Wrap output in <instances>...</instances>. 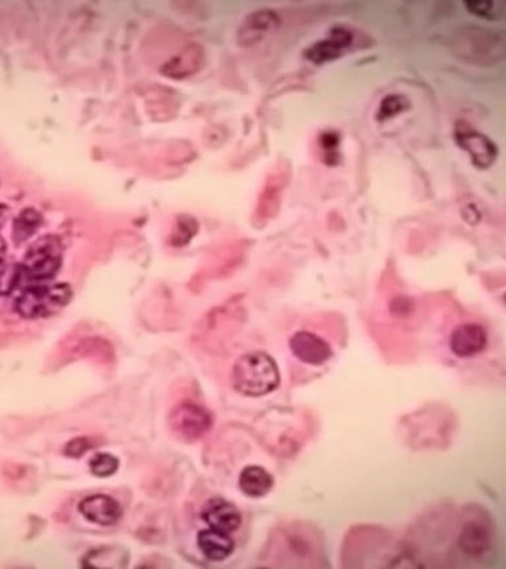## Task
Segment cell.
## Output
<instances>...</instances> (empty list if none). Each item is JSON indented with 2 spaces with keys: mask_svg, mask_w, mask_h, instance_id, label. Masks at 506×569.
I'll use <instances>...</instances> for the list:
<instances>
[{
  "mask_svg": "<svg viewBox=\"0 0 506 569\" xmlns=\"http://www.w3.org/2000/svg\"><path fill=\"white\" fill-rule=\"evenodd\" d=\"M277 364L264 352H250L236 361L233 369V385L240 394L263 397L279 388Z\"/></svg>",
  "mask_w": 506,
  "mask_h": 569,
  "instance_id": "1",
  "label": "cell"
},
{
  "mask_svg": "<svg viewBox=\"0 0 506 569\" xmlns=\"http://www.w3.org/2000/svg\"><path fill=\"white\" fill-rule=\"evenodd\" d=\"M453 43L461 59L477 65H494L505 57V34L501 31L465 27L455 34Z\"/></svg>",
  "mask_w": 506,
  "mask_h": 569,
  "instance_id": "2",
  "label": "cell"
},
{
  "mask_svg": "<svg viewBox=\"0 0 506 569\" xmlns=\"http://www.w3.org/2000/svg\"><path fill=\"white\" fill-rule=\"evenodd\" d=\"M14 308L24 318H42L57 313L68 305L72 289L66 284H31L23 286L13 297Z\"/></svg>",
  "mask_w": 506,
  "mask_h": 569,
  "instance_id": "3",
  "label": "cell"
},
{
  "mask_svg": "<svg viewBox=\"0 0 506 569\" xmlns=\"http://www.w3.org/2000/svg\"><path fill=\"white\" fill-rule=\"evenodd\" d=\"M455 141L470 155L473 166L479 169H488L497 160L499 149L496 144L488 136L476 131L465 121H459L456 124Z\"/></svg>",
  "mask_w": 506,
  "mask_h": 569,
  "instance_id": "4",
  "label": "cell"
},
{
  "mask_svg": "<svg viewBox=\"0 0 506 569\" xmlns=\"http://www.w3.org/2000/svg\"><path fill=\"white\" fill-rule=\"evenodd\" d=\"M170 426L181 438L193 441L206 434L213 426V418L206 410L196 404L185 403L173 410Z\"/></svg>",
  "mask_w": 506,
  "mask_h": 569,
  "instance_id": "5",
  "label": "cell"
},
{
  "mask_svg": "<svg viewBox=\"0 0 506 569\" xmlns=\"http://www.w3.org/2000/svg\"><path fill=\"white\" fill-rule=\"evenodd\" d=\"M289 346L296 359L309 365H322L332 356L331 346L313 332H296L289 340Z\"/></svg>",
  "mask_w": 506,
  "mask_h": 569,
  "instance_id": "6",
  "label": "cell"
},
{
  "mask_svg": "<svg viewBox=\"0 0 506 569\" xmlns=\"http://www.w3.org/2000/svg\"><path fill=\"white\" fill-rule=\"evenodd\" d=\"M354 43V34L344 27H335L329 31V36L320 42L314 43L305 51V57L313 63L329 62L343 56L344 52Z\"/></svg>",
  "mask_w": 506,
  "mask_h": 569,
  "instance_id": "7",
  "label": "cell"
},
{
  "mask_svg": "<svg viewBox=\"0 0 506 569\" xmlns=\"http://www.w3.org/2000/svg\"><path fill=\"white\" fill-rule=\"evenodd\" d=\"M279 15L273 10H260L245 17L238 31V42L243 46H253L279 30Z\"/></svg>",
  "mask_w": 506,
  "mask_h": 569,
  "instance_id": "8",
  "label": "cell"
},
{
  "mask_svg": "<svg viewBox=\"0 0 506 569\" xmlns=\"http://www.w3.org/2000/svg\"><path fill=\"white\" fill-rule=\"evenodd\" d=\"M487 345V331L476 323H464L458 326L450 337L451 351L461 359H470L482 354Z\"/></svg>",
  "mask_w": 506,
  "mask_h": 569,
  "instance_id": "9",
  "label": "cell"
},
{
  "mask_svg": "<svg viewBox=\"0 0 506 569\" xmlns=\"http://www.w3.org/2000/svg\"><path fill=\"white\" fill-rule=\"evenodd\" d=\"M80 511L86 519L95 525L114 526L120 521L119 502L105 495L90 496L80 504Z\"/></svg>",
  "mask_w": 506,
  "mask_h": 569,
  "instance_id": "10",
  "label": "cell"
},
{
  "mask_svg": "<svg viewBox=\"0 0 506 569\" xmlns=\"http://www.w3.org/2000/svg\"><path fill=\"white\" fill-rule=\"evenodd\" d=\"M202 517L210 528L227 534L235 533L242 525L240 511L231 502L222 498H214L207 502Z\"/></svg>",
  "mask_w": 506,
  "mask_h": 569,
  "instance_id": "11",
  "label": "cell"
},
{
  "mask_svg": "<svg viewBox=\"0 0 506 569\" xmlns=\"http://www.w3.org/2000/svg\"><path fill=\"white\" fill-rule=\"evenodd\" d=\"M196 543L204 556L211 562H222L228 559L235 550V542L231 538L230 534L214 530V528L201 531Z\"/></svg>",
  "mask_w": 506,
  "mask_h": 569,
  "instance_id": "12",
  "label": "cell"
},
{
  "mask_svg": "<svg viewBox=\"0 0 506 569\" xmlns=\"http://www.w3.org/2000/svg\"><path fill=\"white\" fill-rule=\"evenodd\" d=\"M239 485L245 496L259 498L271 492L274 479L264 468L251 465L240 473Z\"/></svg>",
  "mask_w": 506,
  "mask_h": 569,
  "instance_id": "13",
  "label": "cell"
},
{
  "mask_svg": "<svg viewBox=\"0 0 506 569\" xmlns=\"http://www.w3.org/2000/svg\"><path fill=\"white\" fill-rule=\"evenodd\" d=\"M491 536L487 526L471 522L463 528L461 538H459V545L465 554L471 556H479L484 554L485 550L490 547Z\"/></svg>",
  "mask_w": 506,
  "mask_h": 569,
  "instance_id": "14",
  "label": "cell"
},
{
  "mask_svg": "<svg viewBox=\"0 0 506 569\" xmlns=\"http://www.w3.org/2000/svg\"><path fill=\"white\" fill-rule=\"evenodd\" d=\"M288 169H285V172L277 173L273 178H272L271 182H269L267 195H265L264 206H263V210L265 209V215H273L276 213L277 206L280 204V195H282V192L283 186L286 185V181H288Z\"/></svg>",
  "mask_w": 506,
  "mask_h": 569,
  "instance_id": "15",
  "label": "cell"
},
{
  "mask_svg": "<svg viewBox=\"0 0 506 569\" xmlns=\"http://www.w3.org/2000/svg\"><path fill=\"white\" fill-rule=\"evenodd\" d=\"M410 103L406 97L401 94H389L381 100L380 106H378L377 120L384 121L390 119V118L397 117L398 114L406 111L409 109Z\"/></svg>",
  "mask_w": 506,
  "mask_h": 569,
  "instance_id": "16",
  "label": "cell"
},
{
  "mask_svg": "<svg viewBox=\"0 0 506 569\" xmlns=\"http://www.w3.org/2000/svg\"><path fill=\"white\" fill-rule=\"evenodd\" d=\"M464 5L468 13L482 19H496L504 14V3L479 0V2H467Z\"/></svg>",
  "mask_w": 506,
  "mask_h": 569,
  "instance_id": "17",
  "label": "cell"
},
{
  "mask_svg": "<svg viewBox=\"0 0 506 569\" xmlns=\"http://www.w3.org/2000/svg\"><path fill=\"white\" fill-rule=\"evenodd\" d=\"M119 468V460L111 453H98L90 460V469L98 478H109Z\"/></svg>",
  "mask_w": 506,
  "mask_h": 569,
  "instance_id": "18",
  "label": "cell"
},
{
  "mask_svg": "<svg viewBox=\"0 0 506 569\" xmlns=\"http://www.w3.org/2000/svg\"><path fill=\"white\" fill-rule=\"evenodd\" d=\"M89 449V443L86 439H77V441H72L66 449V453L71 456H80L83 450Z\"/></svg>",
  "mask_w": 506,
  "mask_h": 569,
  "instance_id": "19",
  "label": "cell"
}]
</instances>
